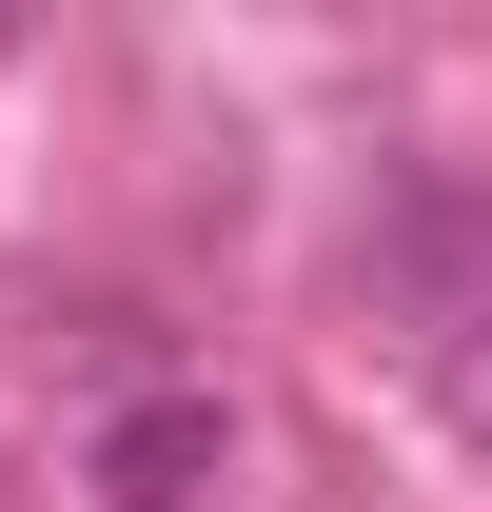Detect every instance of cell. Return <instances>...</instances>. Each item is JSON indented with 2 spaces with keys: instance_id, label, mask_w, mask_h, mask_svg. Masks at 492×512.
Here are the masks:
<instances>
[{
  "instance_id": "cell-1",
  "label": "cell",
  "mask_w": 492,
  "mask_h": 512,
  "mask_svg": "<svg viewBox=\"0 0 492 512\" xmlns=\"http://www.w3.org/2000/svg\"><path fill=\"white\" fill-rule=\"evenodd\" d=\"M217 473H237V394L217 375H138L79 414V493L99 512H217Z\"/></svg>"
},
{
  "instance_id": "cell-2",
  "label": "cell",
  "mask_w": 492,
  "mask_h": 512,
  "mask_svg": "<svg viewBox=\"0 0 492 512\" xmlns=\"http://www.w3.org/2000/svg\"><path fill=\"white\" fill-rule=\"evenodd\" d=\"M394 276H414V355H433V414L492 453V197H414L394 217Z\"/></svg>"
}]
</instances>
